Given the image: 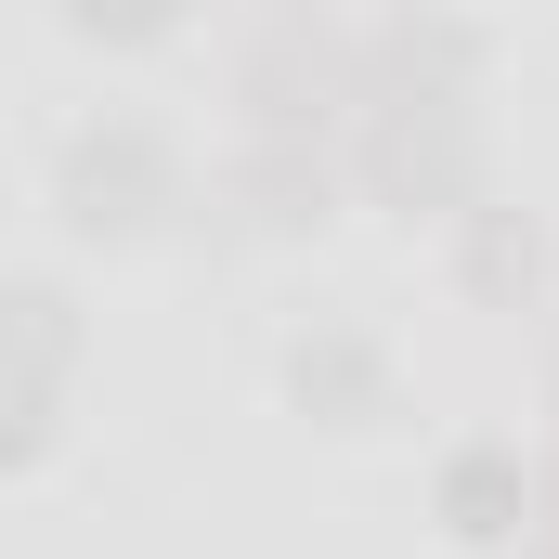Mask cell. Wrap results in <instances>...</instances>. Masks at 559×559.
<instances>
[{"mask_svg": "<svg viewBox=\"0 0 559 559\" xmlns=\"http://www.w3.org/2000/svg\"><path fill=\"white\" fill-rule=\"evenodd\" d=\"M39 195H52L66 248H156L182 209H209V195H195V156L169 143V118H143V105L66 118V131H52V169H39Z\"/></svg>", "mask_w": 559, "mask_h": 559, "instance_id": "1", "label": "cell"}, {"mask_svg": "<svg viewBox=\"0 0 559 559\" xmlns=\"http://www.w3.org/2000/svg\"><path fill=\"white\" fill-rule=\"evenodd\" d=\"M222 92H235L248 143H352V118H365V26L286 0V13H261L235 39Z\"/></svg>", "mask_w": 559, "mask_h": 559, "instance_id": "2", "label": "cell"}, {"mask_svg": "<svg viewBox=\"0 0 559 559\" xmlns=\"http://www.w3.org/2000/svg\"><path fill=\"white\" fill-rule=\"evenodd\" d=\"M338 156H352V195L391 209L404 235H417V222L455 235V222L495 195V131H481V105H365Z\"/></svg>", "mask_w": 559, "mask_h": 559, "instance_id": "3", "label": "cell"}, {"mask_svg": "<svg viewBox=\"0 0 559 559\" xmlns=\"http://www.w3.org/2000/svg\"><path fill=\"white\" fill-rule=\"evenodd\" d=\"M66 404H79V286L52 261H13L0 274V468H52L66 442Z\"/></svg>", "mask_w": 559, "mask_h": 559, "instance_id": "4", "label": "cell"}, {"mask_svg": "<svg viewBox=\"0 0 559 559\" xmlns=\"http://www.w3.org/2000/svg\"><path fill=\"white\" fill-rule=\"evenodd\" d=\"M338 195H352V156L338 143H248L235 131V156L209 169V235L222 248H312L325 222H338Z\"/></svg>", "mask_w": 559, "mask_h": 559, "instance_id": "5", "label": "cell"}, {"mask_svg": "<svg viewBox=\"0 0 559 559\" xmlns=\"http://www.w3.org/2000/svg\"><path fill=\"white\" fill-rule=\"evenodd\" d=\"M274 391H286V417H312V429H391L404 417V352L365 325V312H312V325H286V352H274Z\"/></svg>", "mask_w": 559, "mask_h": 559, "instance_id": "6", "label": "cell"}, {"mask_svg": "<svg viewBox=\"0 0 559 559\" xmlns=\"http://www.w3.org/2000/svg\"><path fill=\"white\" fill-rule=\"evenodd\" d=\"M534 495H547V455L508 442V429H468V442H442V468H429V521L468 559H521L534 547Z\"/></svg>", "mask_w": 559, "mask_h": 559, "instance_id": "7", "label": "cell"}, {"mask_svg": "<svg viewBox=\"0 0 559 559\" xmlns=\"http://www.w3.org/2000/svg\"><path fill=\"white\" fill-rule=\"evenodd\" d=\"M481 66H495V26L481 13L404 0V13L365 26V105H481Z\"/></svg>", "mask_w": 559, "mask_h": 559, "instance_id": "8", "label": "cell"}, {"mask_svg": "<svg viewBox=\"0 0 559 559\" xmlns=\"http://www.w3.org/2000/svg\"><path fill=\"white\" fill-rule=\"evenodd\" d=\"M442 274H455L468 312H534L559 286V248H547V222H534L521 195H481V209L442 235Z\"/></svg>", "mask_w": 559, "mask_h": 559, "instance_id": "9", "label": "cell"}, {"mask_svg": "<svg viewBox=\"0 0 559 559\" xmlns=\"http://www.w3.org/2000/svg\"><path fill=\"white\" fill-rule=\"evenodd\" d=\"M52 26H66L79 52H156L182 13H169V0H52Z\"/></svg>", "mask_w": 559, "mask_h": 559, "instance_id": "10", "label": "cell"}, {"mask_svg": "<svg viewBox=\"0 0 559 559\" xmlns=\"http://www.w3.org/2000/svg\"><path fill=\"white\" fill-rule=\"evenodd\" d=\"M547 455V495H534V547H559V442H534Z\"/></svg>", "mask_w": 559, "mask_h": 559, "instance_id": "11", "label": "cell"}, {"mask_svg": "<svg viewBox=\"0 0 559 559\" xmlns=\"http://www.w3.org/2000/svg\"><path fill=\"white\" fill-rule=\"evenodd\" d=\"M547 442H559V365H547Z\"/></svg>", "mask_w": 559, "mask_h": 559, "instance_id": "12", "label": "cell"}, {"mask_svg": "<svg viewBox=\"0 0 559 559\" xmlns=\"http://www.w3.org/2000/svg\"><path fill=\"white\" fill-rule=\"evenodd\" d=\"M521 559H559V547H521Z\"/></svg>", "mask_w": 559, "mask_h": 559, "instance_id": "13", "label": "cell"}]
</instances>
